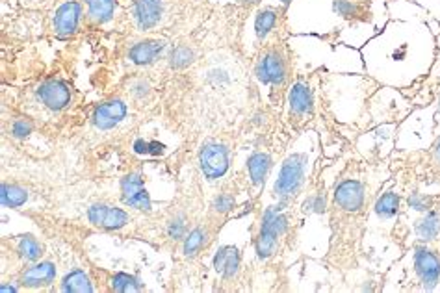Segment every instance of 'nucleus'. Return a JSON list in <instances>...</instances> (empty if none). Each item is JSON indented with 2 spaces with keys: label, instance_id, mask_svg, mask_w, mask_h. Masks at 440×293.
Instances as JSON below:
<instances>
[{
  "label": "nucleus",
  "instance_id": "obj_21",
  "mask_svg": "<svg viewBox=\"0 0 440 293\" xmlns=\"http://www.w3.org/2000/svg\"><path fill=\"white\" fill-rule=\"evenodd\" d=\"M15 255L21 262H39L45 255V245L32 234H23L15 240Z\"/></svg>",
  "mask_w": 440,
  "mask_h": 293
},
{
  "label": "nucleus",
  "instance_id": "obj_3",
  "mask_svg": "<svg viewBox=\"0 0 440 293\" xmlns=\"http://www.w3.org/2000/svg\"><path fill=\"white\" fill-rule=\"evenodd\" d=\"M197 162H199L201 173L208 180H218V178L225 177V173L230 168V147L221 140L208 138L203 141L199 154H197Z\"/></svg>",
  "mask_w": 440,
  "mask_h": 293
},
{
  "label": "nucleus",
  "instance_id": "obj_12",
  "mask_svg": "<svg viewBox=\"0 0 440 293\" xmlns=\"http://www.w3.org/2000/svg\"><path fill=\"white\" fill-rule=\"evenodd\" d=\"M36 97L43 108H47L51 112H61L71 104V89L66 82L56 78H48L38 86Z\"/></svg>",
  "mask_w": 440,
  "mask_h": 293
},
{
  "label": "nucleus",
  "instance_id": "obj_8",
  "mask_svg": "<svg viewBox=\"0 0 440 293\" xmlns=\"http://www.w3.org/2000/svg\"><path fill=\"white\" fill-rule=\"evenodd\" d=\"M128 115V106L121 97H112L104 101V103L97 104L91 115V125L97 130H113L116 126L121 125Z\"/></svg>",
  "mask_w": 440,
  "mask_h": 293
},
{
  "label": "nucleus",
  "instance_id": "obj_20",
  "mask_svg": "<svg viewBox=\"0 0 440 293\" xmlns=\"http://www.w3.org/2000/svg\"><path fill=\"white\" fill-rule=\"evenodd\" d=\"M272 156L267 153H253L247 158V171L249 178H251V184L255 187H262L266 184V178L270 175V169H272Z\"/></svg>",
  "mask_w": 440,
  "mask_h": 293
},
{
  "label": "nucleus",
  "instance_id": "obj_32",
  "mask_svg": "<svg viewBox=\"0 0 440 293\" xmlns=\"http://www.w3.org/2000/svg\"><path fill=\"white\" fill-rule=\"evenodd\" d=\"M433 202H435V197L424 195V193H412L409 197V206L418 210V212H427V210L436 208V206H433Z\"/></svg>",
  "mask_w": 440,
  "mask_h": 293
},
{
  "label": "nucleus",
  "instance_id": "obj_30",
  "mask_svg": "<svg viewBox=\"0 0 440 293\" xmlns=\"http://www.w3.org/2000/svg\"><path fill=\"white\" fill-rule=\"evenodd\" d=\"M34 132V123L26 117H17L14 119L10 125V134L14 135L15 140H26L30 134Z\"/></svg>",
  "mask_w": 440,
  "mask_h": 293
},
{
  "label": "nucleus",
  "instance_id": "obj_31",
  "mask_svg": "<svg viewBox=\"0 0 440 293\" xmlns=\"http://www.w3.org/2000/svg\"><path fill=\"white\" fill-rule=\"evenodd\" d=\"M235 206V197H230L229 193H221L212 200V214L215 215H227Z\"/></svg>",
  "mask_w": 440,
  "mask_h": 293
},
{
  "label": "nucleus",
  "instance_id": "obj_25",
  "mask_svg": "<svg viewBox=\"0 0 440 293\" xmlns=\"http://www.w3.org/2000/svg\"><path fill=\"white\" fill-rule=\"evenodd\" d=\"M210 242V234H208V228L206 227H195L193 230L188 232V236L184 237V245H183V252L186 258H193L199 252L205 249Z\"/></svg>",
  "mask_w": 440,
  "mask_h": 293
},
{
  "label": "nucleus",
  "instance_id": "obj_11",
  "mask_svg": "<svg viewBox=\"0 0 440 293\" xmlns=\"http://www.w3.org/2000/svg\"><path fill=\"white\" fill-rule=\"evenodd\" d=\"M414 271L421 288L427 292L435 289L440 280V256L426 245H418L414 249Z\"/></svg>",
  "mask_w": 440,
  "mask_h": 293
},
{
  "label": "nucleus",
  "instance_id": "obj_16",
  "mask_svg": "<svg viewBox=\"0 0 440 293\" xmlns=\"http://www.w3.org/2000/svg\"><path fill=\"white\" fill-rule=\"evenodd\" d=\"M242 265V256H240L238 247L223 245L215 251L214 256V271L221 274L225 280L236 279Z\"/></svg>",
  "mask_w": 440,
  "mask_h": 293
},
{
  "label": "nucleus",
  "instance_id": "obj_7",
  "mask_svg": "<svg viewBox=\"0 0 440 293\" xmlns=\"http://www.w3.org/2000/svg\"><path fill=\"white\" fill-rule=\"evenodd\" d=\"M121 199L123 205L128 206V208H134L138 212H143V214L153 212L149 191L145 187L141 171H131L121 178Z\"/></svg>",
  "mask_w": 440,
  "mask_h": 293
},
{
  "label": "nucleus",
  "instance_id": "obj_9",
  "mask_svg": "<svg viewBox=\"0 0 440 293\" xmlns=\"http://www.w3.org/2000/svg\"><path fill=\"white\" fill-rule=\"evenodd\" d=\"M88 221L101 230L113 232V230H121L123 227H127L131 223V215L118 206L95 202L88 210Z\"/></svg>",
  "mask_w": 440,
  "mask_h": 293
},
{
  "label": "nucleus",
  "instance_id": "obj_22",
  "mask_svg": "<svg viewBox=\"0 0 440 293\" xmlns=\"http://www.w3.org/2000/svg\"><path fill=\"white\" fill-rule=\"evenodd\" d=\"M279 17H281V11L272 6H266L262 10L257 11V17H255V36H257V41H266L267 36L277 29L279 24Z\"/></svg>",
  "mask_w": 440,
  "mask_h": 293
},
{
  "label": "nucleus",
  "instance_id": "obj_28",
  "mask_svg": "<svg viewBox=\"0 0 440 293\" xmlns=\"http://www.w3.org/2000/svg\"><path fill=\"white\" fill-rule=\"evenodd\" d=\"M399 197L394 191H387L377 202H375V214L383 219H390L398 214Z\"/></svg>",
  "mask_w": 440,
  "mask_h": 293
},
{
  "label": "nucleus",
  "instance_id": "obj_33",
  "mask_svg": "<svg viewBox=\"0 0 440 293\" xmlns=\"http://www.w3.org/2000/svg\"><path fill=\"white\" fill-rule=\"evenodd\" d=\"M431 169H433V177L436 178V182H440V140L436 141V145L431 149Z\"/></svg>",
  "mask_w": 440,
  "mask_h": 293
},
{
  "label": "nucleus",
  "instance_id": "obj_15",
  "mask_svg": "<svg viewBox=\"0 0 440 293\" xmlns=\"http://www.w3.org/2000/svg\"><path fill=\"white\" fill-rule=\"evenodd\" d=\"M56 279V264L52 262H34L19 277V288L41 289L47 288Z\"/></svg>",
  "mask_w": 440,
  "mask_h": 293
},
{
  "label": "nucleus",
  "instance_id": "obj_14",
  "mask_svg": "<svg viewBox=\"0 0 440 293\" xmlns=\"http://www.w3.org/2000/svg\"><path fill=\"white\" fill-rule=\"evenodd\" d=\"M80 21H82V4L78 0H69L66 4H61L54 14V21H52L54 36L60 39L75 36L80 26Z\"/></svg>",
  "mask_w": 440,
  "mask_h": 293
},
{
  "label": "nucleus",
  "instance_id": "obj_35",
  "mask_svg": "<svg viewBox=\"0 0 440 293\" xmlns=\"http://www.w3.org/2000/svg\"><path fill=\"white\" fill-rule=\"evenodd\" d=\"M439 115H440V106H439Z\"/></svg>",
  "mask_w": 440,
  "mask_h": 293
},
{
  "label": "nucleus",
  "instance_id": "obj_34",
  "mask_svg": "<svg viewBox=\"0 0 440 293\" xmlns=\"http://www.w3.org/2000/svg\"><path fill=\"white\" fill-rule=\"evenodd\" d=\"M290 2H292V0H281L282 6H288V4H290Z\"/></svg>",
  "mask_w": 440,
  "mask_h": 293
},
{
  "label": "nucleus",
  "instance_id": "obj_1",
  "mask_svg": "<svg viewBox=\"0 0 440 293\" xmlns=\"http://www.w3.org/2000/svg\"><path fill=\"white\" fill-rule=\"evenodd\" d=\"M255 76L258 82L270 86L273 93L285 91L290 82V63L281 43H272L262 48L260 56L255 61Z\"/></svg>",
  "mask_w": 440,
  "mask_h": 293
},
{
  "label": "nucleus",
  "instance_id": "obj_10",
  "mask_svg": "<svg viewBox=\"0 0 440 293\" xmlns=\"http://www.w3.org/2000/svg\"><path fill=\"white\" fill-rule=\"evenodd\" d=\"M169 45L165 39L143 38L132 43L127 51V60L136 67H150L165 56Z\"/></svg>",
  "mask_w": 440,
  "mask_h": 293
},
{
  "label": "nucleus",
  "instance_id": "obj_2",
  "mask_svg": "<svg viewBox=\"0 0 440 293\" xmlns=\"http://www.w3.org/2000/svg\"><path fill=\"white\" fill-rule=\"evenodd\" d=\"M305 168H307V154L295 153L285 160L273 186V195L281 202H288L297 197L305 182Z\"/></svg>",
  "mask_w": 440,
  "mask_h": 293
},
{
  "label": "nucleus",
  "instance_id": "obj_6",
  "mask_svg": "<svg viewBox=\"0 0 440 293\" xmlns=\"http://www.w3.org/2000/svg\"><path fill=\"white\" fill-rule=\"evenodd\" d=\"M366 206V187L362 182L346 178L337 186L333 195V208L344 214H361Z\"/></svg>",
  "mask_w": 440,
  "mask_h": 293
},
{
  "label": "nucleus",
  "instance_id": "obj_29",
  "mask_svg": "<svg viewBox=\"0 0 440 293\" xmlns=\"http://www.w3.org/2000/svg\"><path fill=\"white\" fill-rule=\"evenodd\" d=\"M110 289H113V292H121V293L141 292L143 286H141L140 280H138L136 277H132V274L116 273L112 279H110Z\"/></svg>",
  "mask_w": 440,
  "mask_h": 293
},
{
  "label": "nucleus",
  "instance_id": "obj_5",
  "mask_svg": "<svg viewBox=\"0 0 440 293\" xmlns=\"http://www.w3.org/2000/svg\"><path fill=\"white\" fill-rule=\"evenodd\" d=\"M168 0H132L131 19L140 34H149L164 23Z\"/></svg>",
  "mask_w": 440,
  "mask_h": 293
},
{
  "label": "nucleus",
  "instance_id": "obj_19",
  "mask_svg": "<svg viewBox=\"0 0 440 293\" xmlns=\"http://www.w3.org/2000/svg\"><path fill=\"white\" fill-rule=\"evenodd\" d=\"M197 60H199V51H197L195 45L180 43L169 52L168 66L173 73H183V71H188L190 67L195 66Z\"/></svg>",
  "mask_w": 440,
  "mask_h": 293
},
{
  "label": "nucleus",
  "instance_id": "obj_4",
  "mask_svg": "<svg viewBox=\"0 0 440 293\" xmlns=\"http://www.w3.org/2000/svg\"><path fill=\"white\" fill-rule=\"evenodd\" d=\"M286 228H288V217L275 208L267 210L262 219V225H260V232L255 240V249H257L258 258L266 260V258L275 255L279 240L286 232Z\"/></svg>",
  "mask_w": 440,
  "mask_h": 293
},
{
  "label": "nucleus",
  "instance_id": "obj_17",
  "mask_svg": "<svg viewBox=\"0 0 440 293\" xmlns=\"http://www.w3.org/2000/svg\"><path fill=\"white\" fill-rule=\"evenodd\" d=\"M333 10L349 23H370L372 21L370 4H366L364 0H333Z\"/></svg>",
  "mask_w": 440,
  "mask_h": 293
},
{
  "label": "nucleus",
  "instance_id": "obj_23",
  "mask_svg": "<svg viewBox=\"0 0 440 293\" xmlns=\"http://www.w3.org/2000/svg\"><path fill=\"white\" fill-rule=\"evenodd\" d=\"M414 232L421 242H431L440 234V212L439 210H427L426 215L414 223Z\"/></svg>",
  "mask_w": 440,
  "mask_h": 293
},
{
  "label": "nucleus",
  "instance_id": "obj_13",
  "mask_svg": "<svg viewBox=\"0 0 440 293\" xmlns=\"http://www.w3.org/2000/svg\"><path fill=\"white\" fill-rule=\"evenodd\" d=\"M288 104H290V123L300 125L303 121H309L314 113V98L312 91L303 80H297L290 88V95H288Z\"/></svg>",
  "mask_w": 440,
  "mask_h": 293
},
{
  "label": "nucleus",
  "instance_id": "obj_18",
  "mask_svg": "<svg viewBox=\"0 0 440 293\" xmlns=\"http://www.w3.org/2000/svg\"><path fill=\"white\" fill-rule=\"evenodd\" d=\"M86 21L93 26H103L113 19L118 10V0H84Z\"/></svg>",
  "mask_w": 440,
  "mask_h": 293
},
{
  "label": "nucleus",
  "instance_id": "obj_27",
  "mask_svg": "<svg viewBox=\"0 0 440 293\" xmlns=\"http://www.w3.org/2000/svg\"><path fill=\"white\" fill-rule=\"evenodd\" d=\"M26 200H29V190L24 186L4 182L0 187V202L4 208H19Z\"/></svg>",
  "mask_w": 440,
  "mask_h": 293
},
{
  "label": "nucleus",
  "instance_id": "obj_26",
  "mask_svg": "<svg viewBox=\"0 0 440 293\" xmlns=\"http://www.w3.org/2000/svg\"><path fill=\"white\" fill-rule=\"evenodd\" d=\"M93 289L95 288L93 284H91V279L82 269L71 271L60 282V292L63 293H89L93 292Z\"/></svg>",
  "mask_w": 440,
  "mask_h": 293
},
{
  "label": "nucleus",
  "instance_id": "obj_24",
  "mask_svg": "<svg viewBox=\"0 0 440 293\" xmlns=\"http://www.w3.org/2000/svg\"><path fill=\"white\" fill-rule=\"evenodd\" d=\"M128 98H132L136 104H147L155 95V88L150 84V80L143 75H134L128 80L127 89Z\"/></svg>",
  "mask_w": 440,
  "mask_h": 293
}]
</instances>
